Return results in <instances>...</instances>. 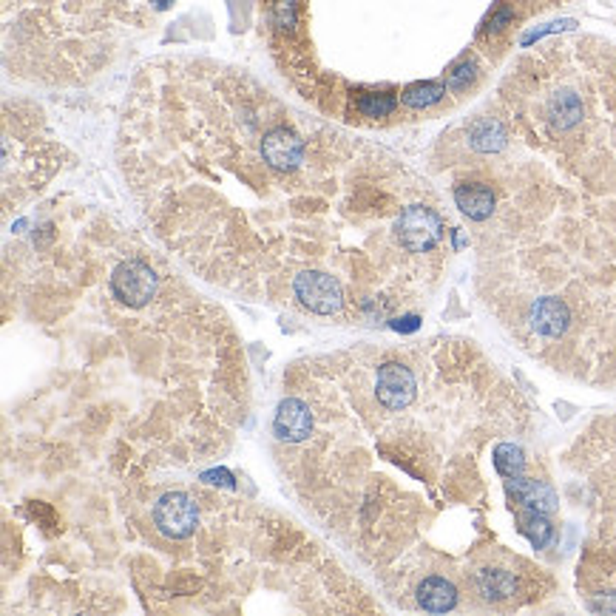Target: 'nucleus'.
I'll return each instance as SVG.
<instances>
[{
	"label": "nucleus",
	"mask_w": 616,
	"mask_h": 616,
	"mask_svg": "<svg viewBox=\"0 0 616 616\" xmlns=\"http://www.w3.org/2000/svg\"><path fill=\"white\" fill-rule=\"evenodd\" d=\"M443 236L440 217L426 205H409L395 222L398 245L409 253H429Z\"/></svg>",
	"instance_id": "nucleus-1"
},
{
	"label": "nucleus",
	"mask_w": 616,
	"mask_h": 616,
	"mask_svg": "<svg viewBox=\"0 0 616 616\" xmlns=\"http://www.w3.org/2000/svg\"><path fill=\"white\" fill-rule=\"evenodd\" d=\"M156 288H160V279H156L151 265L139 259H128L111 273V293L125 307H146L156 296Z\"/></svg>",
	"instance_id": "nucleus-2"
},
{
	"label": "nucleus",
	"mask_w": 616,
	"mask_h": 616,
	"mask_svg": "<svg viewBox=\"0 0 616 616\" xmlns=\"http://www.w3.org/2000/svg\"><path fill=\"white\" fill-rule=\"evenodd\" d=\"M293 293L298 298V304L315 315H333L344 304V293L341 284L321 270H304L298 273L293 281Z\"/></svg>",
	"instance_id": "nucleus-3"
},
{
	"label": "nucleus",
	"mask_w": 616,
	"mask_h": 616,
	"mask_svg": "<svg viewBox=\"0 0 616 616\" xmlns=\"http://www.w3.org/2000/svg\"><path fill=\"white\" fill-rule=\"evenodd\" d=\"M154 525L160 528V534H165L170 540L191 537L199 525L196 503L182 492H165L154 503Z\"/></svg>",
	"instance_id": "nucleus-4"
},
{
	"label": "nucleus",
	"mask_w": 616,
	"mask_h": 616,
	"mask_svg": "<svg viewBox=\"0 0 616 616\" xmlns=\"http://www.w3.org/2000/svg\"><path fill=\"white\" fill-rule=\"evenodd\" d=\"M415 392H418V383H415V375H412L409 367L398 364V361H386L378 367L375 395L386 409H392V412L407 409L415 400Z\"/></svg>",
	"instance_id": "nucleus-5"
},
{
	"label": "nucleus",
	"mask_w": 616,
	"mask_h": 616,
	"mask_svg": "<svg viewBox=\"0 0 616 616\" xmlns=\"http://www.w3.org/2000/svg\"><path fill=\"white\" fill-rule=\"evenodd\" d=\"M262 156L273 170L288 174V170H296L298 165H302L304 142L298 139V134H293L290 128H284V125L270 128V131L265 134V139H262Z\"/></svg>",
	"instance_id": "nucleus-6"
},
{
	"label": "nucleus",
	"mask_w": 616,
	"mask_h": 616,
	"mask_svg": "<svg viewBox=\"0 0 616 616\" xmlns=\"http://www.w3.org/2000/svg\"><path fill=\"white\" fill-rule=\"evenodd\" d=\"M273 429H276V438L284 440V443H302L312 435V415H310V407L304 404V400L298 398H288L279 404V412H276V421H273Z\"/></svg>",
	"instance_id": "nucleus-7"
},
{
	"label": "nucleus",
	"mask_w": 616,
	"mask_h": 616,
	"mask_svg": "<svg viewBox=\"0 0 616 616\" xmlns=\"http://www.w3.org/2000/svg\"><path fill=\"white\" fill-rule=\"evenodd\" d=\"M528 321H532V329L537 336L546 338H560L568 324H571V310L563 298L557 296H542L528 310Z\"/></svg>",
	"instance_id": "nucleus-8"
},
{
	"label": "nucleus",
	"mask_w": 616,
	"mask_h": 616,
	"mask_svg": "<svg viewBox=\"0 0 616 616\" xmlns=\"http://www.w3.org/2000/svg\"><path fill=\"white\" fill-rule=\"evenodd\" d=\"M506 492L514 503H520L528 511H542L551 514L557 509V492L549 483L542 480H528V478H509L506 480Z\"/></svg>",
	"instance_id": "nucleus-9"
},
{
	"label": "nucleus",
	"mask_w": 616,
	"mask_h": 616,
	"mask_svg": "<svg viewBox=\"0 0 616 616\" xmlns=\"http://www.w3.org/2000/svg\"><path fill=\"white\" fill-rule=\"evenodd\" d=\"M454 202H457V208H461V213H466L469 219L486 222L494 213L497 196L486 182H461L454 188Z\"/></svg>",
	"instance_id": "nucleus-10"
},
{
	"label": "nucleus",
	"mask_w": 616,
	"mask_h": 616,
	"mask_svg": "<svg viewBox=\"0 0 616 616\" xmlns=\"http://www.w3.org/2000/svg\"><path fill=\"white\" fill-rule=\"evenodd\" d=\"M415 596H418V605L429 613H446L457 605V588L443 577H426Z\"/></svg>",
	"instance_id": "nucleus-11"
},
{
	"label": "nucleus",
	"mask_w": 616,
	"mask_h": 616,
	"mask_svg": "<svg viewBox=\"0 0 616 616\" xmlns=\"http://www.w3.org/2000/svg\"><path fill=\"white\" fill-rule=\"evenodd\" d=\"M506 125L494 117H478L469 125V146L480 154H497L506 148Z\"/></svg>",
	"instance_id": "nucleus-12"
},
{
	"label": "nucleus",
	"mask_w": 616,
	"mask_h": 616,
	"mask_svg": "<svg viewBox=\"0 0 616 616\" xmlns=\"http://www.w3.org/2000/svg\"><path fill=\"white\" fill-rule=\"evenodd\" d=\"M580 120H582V103L571 89L557 91L549 99V122L554 131H571Z\"/></svg>",
	"instance_id": "nucleus-13"
},
{
	"label": "nucleus",
	"mask_w": 616,
	"mask_h": 616,
	"mask_svg": "<svg viewBox=\"0 0 616 616\" xmlns=\"http://www.w3.org/2000/svg\"><path fill=\"white\" fill-rule=\"evenodd\" d=\"M478 588H480L483 599L500 603V599H509V596L517 594V580L503 568H480L478 571Z\"/></svg>",
	"instance_id": "nucleus-14"
},
{
	"label": "nucleus",
	"mask_w": 616,
	"mask_h": 616,
	"mask_svg": "<svg viewBox=\"0 0 616 616\" xmlns=\"http://www.w3.org/2000/svg\"><path fill=\"white\" fill-rule=\"evenodd\" d=\"M443 94H446V85L438 83V80H421V83H412L404 89V94H400V103L421 111V108H432L438 106Z\"/></svg>",
	"instance_id": "nucleus-15"
},
{
	"label": "nucleus",
	"mask_w": 616,
	"mask_h": 616,
	"mask_svg": "<svg viewBox=\"0 0 616 616\" xmlns=\"http://www.w3.org/2000/svg\"><path fill=\"white\" fill-rule=\"evenodd\" d=\"M520 532L528 537L534 549H546L549 542L554 540V525L549 523V514L542 511H528L520 514Z\"/></svg>",
	"instance_id": "nucleus-16"
},
{
	"label": "nucleus",
	"mask_w": 616,
	"mask_h": 616,
	"mask_svg": "<svg viewBox=\"0 0 616 616\" xmlns=\"http://www.w3.org/2000/svg\"><path fill=\"white\" fill-rule=\"evenodd\" d=\"M395 106H398V99L390 91H361L355 99L358 114H361V117H369V120L390 117V114L395 111Z\"/></svg>",
	"instance_id": "nucleus-17"
},
{
	"label": "nucleus",
	"mask_w": 616,
	"mask_h": 616,
	"mask_svg": "<svg viewBox=\"0 0 616 616\" xmlns=\"http://www.w3.org/2000/svg\"><path fill=\"white\" fill-rule=\"evenodd\" d=\"M494 469H497L506 480H509V478H520L523 471H525L523 449L514 446V443H500V446L494 449Z\"/></svg>",
	"instance_id": "nucleus-18"
},
{
	"label": "nucleus",
	"mask_w": 616,
	"mask_h": 616,
	"mask_svg": "<svg viewBox=\"0 0 616 616\" xmlns=\"http://www.w3.org/2000/svg\"><path fill=\"white\" fill-rule=\"evenodd\" d=\"M270 18L281 32H293L298 23V0H273L270 4Z\"/></svg>",
	"instance_id": "nucleus-19"
},
{
	"label": "nucleus",
	"mask_w": 616,
	"mask_h": 616,
	"mask_svg": "<svg viewBox=\"0 0 616 616\" xmlns=\"http://www.w3.org/2000/svg\"><path fill=\"white\" fill-rule=\"evenodd\" d=\"M478 80V63L475 60H461L449 68L446 75V89L452 91H466L471 83Z\"/></svg>",
	"instance_id": "nucleus-20"
},
{
	"label": "nucleus",
	"mask_w": 616,
	"mask_h": 616,
	"mask_svg": "<svg viewBox=\"0 0 616 616\" xmlns=\"http://www.w3.org/2000/svg\"><path fill=\"white\" fill-rule=\"evenodd\" d=\"M565 28H577V23L574 20H557V23H549V26H542V28H534V32H528L523 37V46H532L534 40L546 37V35H554V32H565Z\"/></svg>",
	"instance_id": "nucleus-21"
},
{
	"label": "nucleus",
	"mask_w": 616,
	"mask_h": 616,
	"mask_svg": "<svg viewBox=\"0 0 616 616\" xmlns=\"http://www.w3.org/2000/svg\"><path fill=\"white\" fill-rule=\"evenodd\" d=\"M511 18H514V12L509 9V6H503V9H497L494 14H492V18L489 20H486V28H483V32L486 35H494V32H503V28L511 23Z\"/></svg>",
	"instance_id": "nucleus-22"
},
{
	"label": "nucleus",
	"mask_w": 616,
	"mask_h": 616,
	"mask_svg": "<svg viewBox=\"0 0 616 616\" xmlns=\"http://www.w3.org/2000/svg\"><path fill=\"white\" fill-rule=\"evenodd\" d=\"M202 480L210 483V486H225V489H233V486H236L233 475L227 469H210V471H205V475H202Z\"/></svg>",
	"instance_id": "nucleus-23"
},
{
	"label": "nucleus",
	"mask_w": 616,
	"mask_h": 616,
	"mask_svg": "<svg viewBox=\"0 0 616 616\" xmlns=\"http://www.w3.org/2000/svg\"><path fill=\"white\" fill-rule=\"evenodd\" d=\"M588 605L599 613H616V594H596Z\"/></svg>",
	"instance_id": "nucleus-24"
},
{
	"label": "nucleus",
	"mask_w": 616,
	"mask_h": 616,
	"mask_svg": "<svg viewBox=\"0 0 616 616\" xmlns=\"http://www.w3.org/2000/svg\"><path fill=\"white\" fill-rule=\"evenodd\" d=\"M418 327H421L418 315H404V319H395L392 321V329H398V333H415Z\"/></svg>",
	"instance_id": "nucleus-25"
},
{
	"label": "nucleus",
	"mask_w": 616,
	"mask_h": 616,
	"mask_svg": "<svg viewBox=\"0 0 616 616\" xmlns=\"http://www.w3.org/2000/svg\"><path fill=\"white\" fill-rule=\"evenodd\" d=\"M151 4H154L156 9H168L170 4H174V0H151Z\"/></svg>",
	"instance_id": "nucleus-26"
}]
</instances>
